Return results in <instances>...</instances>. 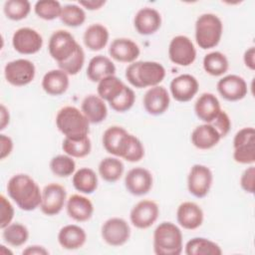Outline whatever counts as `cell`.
I'll return each mask as SVG.
<instances>
[{"mask_svg": "<svg viewBox=\"0 0 255 255\" xmlns=\"http://www.w3.org/2000/svg\"><path fill=\"white\" fill-rule=\"evenodd\" d=\"M9 197L17 206L25 211H32L40 206L42 191L38 183L28 174L18 173L13 175L7 183Z\"/></svg>", "mask_w": 255, "mask_h": 255, "instance_id": "obj_1", "label": "cell"}, {"mask_svg": "<svg viewBox=\"0 0 255 255\" xmlns=\"http://www.w3.org/2000/svg\"><path fill=\"white\" fill-rule=\"evenodd\" d=\"M165 77L164 67L153 61H137L126 69V78L134 88L143 89L158 86Z\"/></svg>", "mask_w": 255, "mask_h": 255, "instance_id": "obj_2", "label": "cell"}, {"mask_svg": "<svg viewBox=\"0 0 255 255\" xmlns=\"http://www.w3.org/2000/svg\"><path fill=\"white\" fill-rule=\"evenodd\" d=\"M180 228L172 222H161L153 232V251L156 255H179L183 248Z\"/></svg>", "mask_w": 255, "mask_h": 255, "instance_id": "obj_3", "label": "cell"}, {"mask_svg": "<svg viewBox=\"0 0 255 255\" xmlns=\"http://www.w3.org/2000/svg\"><path fill=\"white\" fill-rule=\"evenodd\" d=\"M58 129L68 138H82L88 136L90 122L76 107L67 106L59 110L56 116Z\"/></svg>", "mask_w": 255, "mask_h": 255, "instance_id": "obj_4", "label": "cell"}, {"mask_svg": "<svg viewBox=\"0 0 255 255\" xmlns=\"http://www.w3.org/2000/svg\"><path fill=\"white\" fill-rule=\"evenodd\" d=\"M223 24L221 19L212 13L200 15L195 22V41L203 50L214 48L221 40Z\"/></svg>", "mask_w": 255, "mask_h": 255, "instance_id": "obj_5", "label": "cell"}, {"mask_svg": "<svg viewBox=\"0 0 255 255\" xmlns=\"http://www.w3.org/2000/svg\"><path fill=\"white\" fill-rule=\"evenodd\" d=\"M78 47L79 44L70 32L57 30L50 37L48 50L50 56L60 64L72 57Z\"/></svg>", "mask_w": 255, "mask_h": 255, "instance_id": "obj_6", "label": "cell"}, {"mask_svg": "<svg viewBox=\"0 0 255 255\" xmlns=\"http://www.w3.org/2000/svg\"><path fill=\"white\" fill-rule=\"evenodd\" d=\"M36 74L33 62L27 59H17L8 62L4 67L6 81L15 87H23L30 84Z\"/></svg>", "mask_w": 255, "mask_h": 255, "instance_id": "obj_7", "label": "cell"}, {"mask_svg": "<svg viewBox=\"0 0 255 255\" xmlns=\"http://www.w3.org/2000/svg\"><path fill=\"white\" fill-rule=\"evenodd\" d=\"M168 57L173 64L187 67L195 61L196 50L192 41L188 37L178 35L173 37L169 43Z\"/></svg>", "mask_w": 255, "mask_h": 255, "instance_id": "obj_8", "label": "cell"}, {"mask_svg": "<svg viewBox=\"0 0 255 255\" xmlns=\"http://www.w3.org/2000/svg\"><path fill=\"white\" fill-rule=\"evenodd\" d=\"M213 174L209 167L203 164L191 166L187 176L188 191L197 198L205 197L212 185Z\"/></svg>", "mask_w": 255, "mask_h": 255, "instance_id": "obj_9", "label": "cell"}, {"mask_svg": "<svg viewBox=\"0 0 255 255\" xmlns=\"http://www.w3.org/2000/svg\"><path fill=\"white\" fill-rule=\"evenodd\" d=\"M101 234L107 244L118 247L126 244L129 239L130 227L125 219L112 217L102 225Z\"/></svg>", "mask_w": 255, "mask_h": 255, "instance_id": "obj_10", "label": "cell"}, {"mask_svg": "<svg viewBox=\"0 0 255 255\" xmlns=\"http://www.w3.org/2000/svg\"><path fill=\"white\" fill-rule=\"evenodd\" d=\"M67 200V192L64 186L58 183H50L42 190L41 211L48 216L59 214Z\"/></svg>", "mask_w": 255, "mask_h": 255, "instance_id": "obj_11", "label": "cell"}, {"mask_svg": "<svg viewBox=\"0 0 255 255\" xmlns=\"http://www.w3.org/2000/svg\"><path fill=\"white\" fill-rule=\"evenodd\" d=\"M12 45L15 51L23 55H32L39 52L43 46V38L35 29L22 27L12 36Z\"/></svg>", "mask_w": 255, "mask_h": 255, "instance_id": "obj_12", "label": "cell"}, {"mask_svg": "<svg viewBox=\"0 0 255 255\" xmlns=\"http://www.w3.org/2000/svg\"><path fill=\"white\" fill-rule=\"evenodd\" d=\"M158 205L149 199L138 201L130 210L129 219L131 224L138 229L150 227L158 218Z\"/></svg>", "mask_w": 255, "mask_h": 255, "instance_id": "obj_13", "label": "cell"}, {"mask_svg": "<svg viewBox=\"0 0 255 255\" xmlns=\"http://www.w3.org/2000/svg\"><path fill=\"white\" fill-rule=\"evenodd\" d=\"M152 174L143 167H134L128 171L125 177V185L127 190L135 196H141L152 187Z\"/></svg>", "mask_w": 255, "mask_h": 255, "instance_id": "obj_14", "label": "cell"}, {"mask_svg": "<svg viewBox=\"0 0 255 255\" xmlns=\"http://www.w3.org/2000/svg\"><path fill=\"white\" fill-rule=\"evenodd\" d=\"M217 91L226 101L236 102L245 98L248 88L242 77L237 75H227L218 81Z\"/></svg>", "mask_w": 255, "mask_h": 255, "instance_id": "obj_15", "label": "cell"}, {"mask_svg": "<svg viewBox=\"0 0 255 255\" xmlns=\"http://www.w3.org/2000/svg\"><path fill=\"white\" fill-rule=\"evenodd\" d=\"M169 89L175 101L185 103L192 100L197 94L199 84L195 77L189 74H182L172 79Z\"/></svg>", "mask_w": 255, "mask_h": 255, "instance_id": "obj_16", "label": "cell"}, {"mask_svg": "<svg viewBox=\"0 0 255 255\" xmlns=\"http://www.w3.org/2000/svg\"><path fill=\"white\" fill-rule=\"evenodd\" d=\"M144 110L152 116L164 114L170 104V98L167 90L162 86H154L149 88L143 96Z\"/></svg>", "mask_w": 255, "mask_h": 255, "instance_id": "obj_17", "label": "cell"}, {"mask_svg": "<svg viewBox=\"0 0 255 255\" xmlns=\"http://www.w3.org/2000/svg\"><path fill=\"white\" fill-rule=\"evenodd\" d=\"M128 136L129 133L124 128L119 126L110 127L104 131L103 145L109 153L122 157L125 152Z\"/></svg>", "mask_w": 255, "mask_h": 255, "instance_id": "obj_18", "label": "cell"}, {"mask_svg": "<svg viewBox=\"0 0 255 255\" xmlns=\"http://www.w3.org/2000/svg\"><path fill=\"white\" fill-rule=\"evenodd\" d=\"M178 224L187 230H194L201 226L204 219L203 210L195 202H182L176 210Z\"/></svg>", "mask_w": 255, "mask_h": 255, "instance_id": "obj_19", "label": "cell"}, {"mask_svg": "<svg viewBox=\"0 0 255 255\" xmlns=\"http://www.w3.org/2000/svg\"><path fill=\"white\" fill-rule=\"evenodd\" d=\"M110 56L121 63H133L140 54L139 47L135 42L128 38L115 39L109 48Z\"/></svg>", "mask_w": 255, "mask_h": 255, "instance_id": "obj_20", "label": "cell"}, {"mask_svg": "<svg viewBox=\"0 0 255 255\" xmlns=\"http://www.w3.org/2000/svg\"><path fill=\"white\" fill-rule=\"evenodd\" d=\"M133 25L136 32L140 35L154 34L161 26L160 13L150 7L141 8L134 16Z\"/></svg>", "mask_w": 255, "mask_h": 255, "instance_id": "obj_21", "label": "cell"}, {"mask_svg": "<svg viewBox=\"0 0 255 255\" xmlns=\"http://www.w3.org/2000/svg\"><path fill=\"white\" fill-rule=\"evenodd\" d=\"M66 209L69 217L77 222L88 221L94 213V205L92 201L81 194L71 195L67 199Z\"/></svg>", "mask_w": 255, "mask_h": 255, "instance_id": "obj_22", "label": "cell"}, {"mask_svg": "<svg viewBox=\"0 0 255 255\" xmlns=\"http://www.w3.org/2000/svg\"><path fill=\"white\" fill-rule=\"evenodd\" d=\"M220 111V103L217 97L211 93H203L198 97L194 104V113L196 117L205 124H210Z\"/></svg>", "mask_w": 255, "mask_h": 255, "instance_id": "obj_23", "label": "cell"}, {"mask_svg": "<svg viewBox=\"0 0 255 255\" xmlns=\"http://www.w3.org/2000/svg\"><path fill=\"white\" fill-rule=\"evenodd\" d=\"M87 241L86 231L76 224L62 227L58 233L59 244L67 250H76L84 246Z\"/></svg>", "mask_w": 255, "mask_h": 255, "instance_id": "obj_24", "label": "cell"}, {"mask_svg": "<svg viewBox=\"0 0 255 255\" xmlns=\"http://www.w3.org/2000/svg\"><path fill=\"white\" fill-rule=\"evenodd\" d=\"M81 111L90 124H100L105 121L108 116L107 105L98 95L87 96L82 102Z\"/></svg>", "mask_w": 255, "mask_h": 255, "instance_id": "obj_25", "label": "cell"}, {"mask_svg": "<svg viewBox=\"0 0 255 255\" xmlns=\"http://www.w3.org/2000/svg\"><path fill=\"white\" fill-rule=\"evenodd\" d=\"M191 142L198 149H210L221 139L220 134L210 124L196 127L191 132Z\"/></svg>", "mask_w": 255, "mask_h": 255, "instance_id": "obj_26", "label": "cell"}, {"mask_svg": "<svg viewBox=\"0 0 255 255\" xmlns=\"http://www.w3.org/2000/svg\"><path fill=\"white\" fill-rule=\"evenodd\" d=\"M69 75L60 69L47 72L42 79V88L50 96L63 95L69 88Z\"/></svg>", "mask_w": 255, "mask_h": 255, "instance_id": "obj_27", "label": "cell"}, {"mask_svg": "<svg viewBox=\"0 0 255 255\" xmlns=\"http://www.w3.org/2000/svg\"><path fill=\"white\" fill-rule=\"evenodd\" d=\"M116 73V66L113 61L103 55L93 57L87 68V76L90 81L99 83L103 79L114 76Z\"/></svg>", "mask_w": 255, "mask_h": 255, "instance_id": "obj_28", "label": "cell"}, {"mask_svg": "<svg viewBox=\"0 0 255 255\" xmlns=\"http://www.w3.org/2000/svg\"><path fill=\"white\" fill-rule=\"evenodd\" d=\"M109 31L108 29L99 23L90 25L83 36L85 46L91 51H100L104 49L109 41Z\"/></svg>", "mask_w": 255, "mask_h": 255, "instance_id": "obj_29", "label": "cell"}, {"mask_svg": "<svg viewBox=\"0 0 255 255\" xmlns=\"http://www.w3.org/2000/svg\"><path fill=\"white\" fill-rule=\"evenodd\" d=\"M76 190L84 194H92L98 187V176L90 167H82L75 171L72 178Z\"/></svg>", "mask_w": 255, "mask_h": 255, "instance_id": "obj_30", "label": "cell"}, {"mask_svg": "<svg viewBox=\"0 0 255 255\" xmlns=\"http://www.w3.org/2000/svg\"><path fill=\"white\" fill-rule=\"evenodd\" d=\"M185 254L187 255H220V246L204 237H194L185 244Z\"/></svg>", "mask_w": 255, "mask_h": 255, "instance_id": "obj_31", "label": "cell"}, {"mask_svg": "<svg viewBox=\"0 0 255 255\" xmlns=\"http://www.w3.org/2000/svg\"><path fill=\"white\" fill-rule=\"evenodd\" d=\"M98 169L99 174L105 181L113 183L122 177L125 170V165L120 158L108 156L101 160Z\"/></svg>", "mask_w": 255, "mask_h": 255, "instance_id": "obj_32", "label": "cell"}, {"mask_svg": "<svg viewBox=\"0 0 255 255\" xmlns=\"http://www.w3.org/2000/svg\"><path fill=\"white\" fill-rule=\"evenodd\" d=\"M204 71L214 77H219L225 74L229 68V63L226 56L218 51L210 52L203 58Z\"/></svg>", "mask_w": 255, "mask_h": 255, "instance_id": "obj_33", "label": "cell"}, {"mask_svg": "<svg viewBox=\"0 0 255 255\" xmlns=\"http://www.w3.org/2000/svg\"><path fill=\"white\" fill-rule=\"evenodd\" d=\"M125 86L124 82L115 75L109 76L98 83L97 93L100 98L109 103L122 93Z\"/></svg>", "mask_w": 255, "mask_h": 255, "instance_id": "obj_34", "label": "cell"}, {"mask_svg": "<svg viewBox=\"0 0 255 255\" xmlns=\"http://www.w3.org/2000/svg\"><path fill=\"white\" fill-rule=\"evenodd\" d=\"M64 152L72 157L82 158L90 154L92 149V143L89 136L82 138H68L65 137L62 143Z\"/></svg>", "mask_w": 255, "mask_h": 255, "instance_id": "obj_35", "label": "cell"}, {"mask_svg": "<svg viewBox=\"0 0 255 255\" xmlns=\"http://www.w3.org/2000/svg\"><path fill=\"white\" fill-rule=\"evenodd\" d=\"M2 237L8 245L20 247L28 241L29 231L27 227L21 223H10L2 229Z\"/></svg>", "mask_w": 255, "mask_h": 255, "instance_id": "obj_36", "label": "cell"}, {"mask_svg": "<svg viewBox=\"0 0 255 255\" xmlns=\"http://www.w3.org/2000/svg\"><path fill=\"white\" fill-rule=\"evenodd\" d=\"M50 169L59 177H68L75 173L76 162L68 154H58L51 159Z\"/></svg>", "mask_w": 255, "mask_h": 255, "instance_id": "obj_37", "label": "cell"}, {"mask_svg": "<svg viewBox=\"0 0 255 255\" xmlns=\"http://www.w3.org/2000/svg\"><path fill=\"white\" fill-rule=\"evenodd\" d=\"M60 20L66 26L79 27L86 21V13L79 5L67 4L62 8Z\"/></svg>", "mask_w": 255, "mask_h": 255, "instance_id": "obj_38", "label": "cell"}, {"mask_svg": "<svg viewBox=\"0 0 255 255\" xmlns=\"http://www.w3.org/2000/svg\"><path fill=\"white\" fill-rule=\"evenodd\" d=\"M3 11L8 19L20 21L29 15L31 4L27 0H9L5 2Z\"/></svg>", "mask_w": 255, "mask_h": 255, "instance_id": "obj_39", "label": "cell"}, {"mask_svg": "<svg viewBox=\"0 0 255 255\" xmlns=\"http://www.w3.org/2000/svg\"><path fill=\"white\" fill-rule=\"evenodd\" d=\"M62 5L59 1L55 0H41L37 1L34 6V11L36 15L47 21L60 18L62 13Z\"/></svg>", "mask_w": 255, "mask_h": 255, "instance_id": "obj_40", "label": "cell"}, {"mask_svg": "<svg viewBox=\"0 0 255 255\" xmlns=\"http://www.w3.org/2000/svg\"><path fill=\"white\" fill-rule=\"evenodd\" d=\"M84 63H85V52L83 48L79 45L74 55L70 57L67 61L58 64V67L60 70L64 71L67 75L75 76L82 70Z\"/></svg>", "mask_w": 255, "mask_h": 255, "instance_id": "obj_41", "label": "cell"}, {"mask_svg": "<svg viewBox=\"0 0 255 255\" xmlns=\"http://www.w3.org/2000/svg\"><path fill=\"white\" fill-rule=\"evenodd\" d=\"M134 101H135L134 92L129 87L125 86L122 93L117 98L109 102V104H110V107L115 112L125 113L133 106Z\"/></svg>", "mask_w": 255, "mask_h": 255, "instance_id": "obj_42", "label": "cell"}, {"mask_svg": "<svg viewBox=\"0 0 255 255\" xmlns=\"http://www.w3.org/2000/svg\"><path fill=\"white\" fill-rule=\"evenodd\" d=\"M144 156V147L141 141L133 134L129 133L128 140L122 158L129 162L139 161Z\"/></svg>", "mask_w": 255, "mask_h": 255, "instance_id": "obj_43", "label": "cell"}, {"mask_svg": "<svg viewBox=\"0 0 255 255\" xmlns=\"http://www.w3.org/2000/svg\"><path fill=\"white\" fill-rule=\"evenodd\" d=\"M233 158L241 164H253L255 162V142L234 147Z\"/></svg>", "mask_w": 255, "mask_h": 255, "instance_id": "obj_44", "label": "cell"}, {"mask_svg": "<svg viewBox=\"0 0 255 255\" xmlns=\"http://www.w3.org/2000/svg\"><path fill=\"white\" fill-rule=\"evenodd\" d=\"M14 218V207L11 202L5 197L0 195V227L1 229L8 226Z\"/></svg>", "mask_w": 255, "mask_h": 255, "instance_id": "obj_45", "label": "cell"}, {"mask_svg": "<svg viewBox=\"0 0 255 255\" xmlns=\"http://www.w3.org/2000/svg\"><path fill=\"white\" fill-rule=\"evenodd\" d=\"M210 125H212L215 128V129L220 134L221 138L226 136L231 128L230 118L227 115V113L222 110L219 112V114L216 116V118L210 123Z\"/></svg>", "mask_w": 255, "mask_h": 255, "instance_id": "obj_46", "label": "cell"}, {"mask_svg": "<svg viewBox=\"0 0 255 255\" xmlns=\"http://www.w3.org/2000/svg\"><path fill=\"white\" fill-rule=\"evenodd\" d=\"M255 142V129L251 127L239 129L233 138V147Z\"/></svg>", "mask_w": 255, "mask_h": 255, "instance_id": "obj_47", "label": "cell"}, {"mask_svg": "<svg viewBox=\"0 0 255 255\" xmlns=\"http://www.w3.org/2000/svg\"><path fill=\"white\" fill-rule=\"evenodd\" d=\"M255 167L253 165L247 167L241 177H240V185L241 188L247 192V193H254V189H255Z\"/></svg>", "mask_w": 255, "mask_h": 255, "instance_id": "obj_48", "label": "cell"}, {"mask_svg": "<svg viewBox=\"0 0 255 255\" xmlns=\"http://www.w3.org/2000/svg\"><path fill=\"white\" fill-rule=\"evenodd\" d=\"M13 140L10 136L1 133L0 134V158L4 159L10 155L13 150Z\"/></svg>", "mask_w": 255, "mask_h": 255, "instance_id": "obj_49", "label": "cell"}, {"mask_svg": "<svg viewBox=\"0 0 255 255\" xmlns=\"http://www.w3.org/2000/svg\"><path fill=\"white\" fill-rule=\"evenodd\" d=\"M243 61L245 66L250 69L251 71L255 70V48L250 47L247 49L243 56Z\"/></svg>", "mask_w": 255, "mask_h": 255, "instance_id": "obj_50", "label": "cell"}, {"mask_svg": "<svg viewBox=\"0 0 255 255\" xmlns=\"http://www.w3.org/2000/svg\"><path fill=\"white\" fill-rule=\"evenodd\" d=\"M24 255H48L49 251L40 245H31L28 246L22 252Z\"/></svg>", "mask_w": 255, "mask_h": 255, "instance_id": "obj_51", "label": "cell"}, {"mask_svg": "<svg viewBox=\"0 0 255 255\" xmlns=\"http://www.w3.org/2000/svg\"><path fill=\"white\" fill-rule=\"evenodd\" d=\"M106 1L104 0H87V1H80L79 4L80 6H83L84 8L94 11V10H99L105 5Z\"/></svg>", "mask_w": 255, "mask_h": 255, "instance_id": "obj_52", "label": "cell"}, {"mask_svg": "<svg viewBox=\"0 0 255 255\" xmlns=\"http://www.w3.org/2000/svg\"><path fill=\"white\" fill-rule=\"evenodd\" d=\"M10 121V115H9V111L6 109V107L4 105H1L0 107V129L3 130L6 126L9 124Z\"/></svg>", "mask_w": 255, "mask_h": 255, "instance_id": "obj_53", "label": "cell"}]
</instances>
